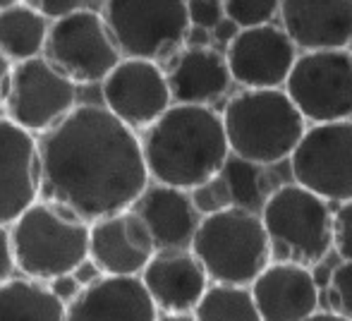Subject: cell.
Masks as SVG:
<instances>
[{
    "label": "cell",
    "instance_id": "cell-29",
    "mask_svg": "<svg viewBox=\"0 0 352 321\" xmlns=\"http://www.w3.org/2000/svg\"><path fill=\"white\" fill-rule=\"evenodd\" d=\"M333 250L340 259L352 261V199L333 211Z\"/></svg>",
    "mask_w": 352,
    "mask_h": 321
},
{
    "label": "cell",
    "instance_id": "cell-32",
    "mask_svg": "<svg viewBox=\"0 0 352 321\" xmlns=\"http://www.w3.org/2000/svg\"><path fill=\"white\" fill-rule=\"evenodd\" d=\"M14 254H12V240H10V225L0 223V283L12 278L14 274Z\"/></svg>",
    "mask_w": 352,
    "mask_h": 321
},
{
    "label": "cell",
    "instance_id": "cell-24",
    "mask_svg": "<svg viewBox=\"0 0 352 321\" xmlns=\"http://www.w3.org/2000/svg\"><path fill=\"white\" fill-rule=\"evenodd\" d=\"M197 321H261L250 285L213 283L192 312Z\"/></svg>",
    "mask_w": 352,
    "mask_h": 321
},
{
    "label": "cell",
    "instance_id": "cell-18",
    "mask_svg": "<svg viewBox=\"0 0 352 321\" xmlns=\"http://www.w3.org/2000/svg\"><path fill=\"white\" fill-rule=\"evenodd\" d=\"M250 288L261 321H305L319 312V283L309 266L271 261Z\"/></svg>",
    "mask_w": 352,
    "mask_h": 321
},
{
    "label": "cell",
    "instance_id": "cell-31",
    "mask_svg": "<svg viewBox=\"0 0 352 321\" xmlns=\"http://www.w3.org/2000/svg\"><path fill=\"white\" fill-rule=\"evenodd\" d=\"M24 3H29L34 10L46 14L48 19H58L63 14H70L74 10H79L84 0H24Z\"/></svg>",
    "mask_w": 352,
    "mask_h": 321
},
{
    "label": "cell",
    "instance_id": "cell-9",
    "mask_svg": "<svg viewBox=\"0 0 352 321\" xmlns=\"http://www.w3.org/2000/svg\"><path fill=\"white\" fill-rule=\"evenodd\" d=\"M43 56L74 84L103 82L122 60L103 14L87 8L51 19Z\"/></svg>",
    "mask_w": 352,
    "mask_h": 321
},
{
    "label": "cell",
    "instance_id": "cell-30",
    "mask_svg": "<svg viewBox=\"0 0 352 321\" xmlns=\"http://www.w3.org/2000/svg\"><path fill=\"white\" fill-rule=\"evenodd\" d=\"M187 12H190L192 27L209 32L226 19V3L223 0H187Z\"/></svg>",
    "mask_w": 352,
    "mask_h": 321
},
{
    "label": "cell",
    "instance_id": "cell-5",
    "mask_svg": "<svg viewBox=\"0 0 352 321\" xmlns=\"http://www.w3.org/2000/svg\"><path fill=\"white\" fill-rule=\"evenodd\" d=\"M190 250L213 283L252 285L271 264V242L261 214L237 204L201 216Z\"/></svg>",
    "mask_w": 352,
    "mask_h": 321
},
{
    "label": "cell",
    "instance_id": "cell-1",
    "mask_svg": "<svg viewBox=\"0 0 352 321\" xmlns=\"http://www.w3.org/2000/svg\"><path fill=\"white\" fill-rule=\"evenodd\" d=\"M36 144L41 199L87 223L130 209L151 180L137 130L106 106H74Z\"/></svg>",
    "mask_w": 352,
    "mask_h": 321
},
{
    "label": "cell",
    "instance_id": "cell-4",
    "mask_svg": "<svg viewBox=\"0 0 352 321\" xmlns=\"http://www.w3.org/2000/svg\"><path fill=\"white\" fill-rule=\"evenodd\" d=\"M221 115L230 151L256 166L290 159L307 132V118L283 89H242Z\"/></svg>",
    "mask_w": 352,
    "mask_h": 321
},
{
    "label": "cell",
    "instance_id": "cell-26",
    "mask_svg": "<svg viewBox=\"0 0 352 321\" xmlns=\"http://www.w3.org/2000/svg\"><path fill=\"white\" fill-rule=\"evenodd\" d=\"M226 3V19L235 27H261L271 24L276 14H280V0H223Z\"/></svg>",
    "mask_w": 352,
    "mask_h": 321
},
{
    "label": "cell",
    "instance_id": "cell-7",
    "mask_svg": "<svg viewBox=\"0 0 352 321\" xmlns=\"http://www.w3.org/2000/svg\"><path fill=\"white\" fill-rule=\"evenodd\" d=\"M101 14L127 58L163 60L190 34L187 0H103Z\"/></svg>",
    "mask_w": 352,
    "mask_h": 321
},
{
    "label": "cell",
    "instance_id": "cell-28",
    "mask_svg": "<svg viewBox=\"0 0 352 321\" xmlns=\"http://www.w3.org/2000/svg\"><path fill=\"white\" fill-rule=\"evenodd\" d=\"M192 199H195L201 216L221 211V209H226V206H232V195H230V190H228V182L223 180V175H216L213 180L195 187V190H192Z\"/></svg>",
    "mask_w": 352,
    "mask_h": 321
},
{
    "label": "cell",
    "instance_id": "cell-8",
    "mask_svg": "<svg viewBox=\"0 0 352 321\" xmlns=\"http://www.w3.org/2000/svg\"><path fill=\"white\" fill-rule=\"evenodd\" d=\"M77 87L46 56L12 63L5 87L3 115L32 135H43L77 106Z\"/></svg>",
    "mask_w": 352,
    "mask_h": 321
},
{
    "label": "cell",
    "instance_id": "cell-6",
    "mask_svg": "<svg viewBox=\"0 0 352 321\" xmlns=\"http://www.w3.org/2000/svg\"><path fill=\"white\" fill-rule=\"evenodd\" d=\"M329 204L300 182L276 187L261 206L271 256L309 269L319 266L333 247V211Z\"/></svg>",
    "mask_w": 352,
    "mask_h": 321
},
{
    "label": "cell",
    "instance_id": "cell-22",
    "mask_svg": "<svg viewBox=\"0 0 352 321\" xmlns=\"http://www.w3.org/2000/svg\"><path fill=\"white\" fill-rule=\"evenodd\" d=\"M0 321H65V300L53 285L12 276L0 283Z\"/></svg>",
    "mask_w": 352,
    "mask_h": 321
},
{
    "label": "cell",
    "instance_id": "cell-2",
    "mask_svg": "<svg viewBox=\"0 0 352 321\" xmlns=\"http://www.w3.org/2000/svg\"><path fill=\"white\" fill-rule=\"evenodd\" d=\"M140 140L151 180L190 192L221 175L232 154L223 115L211 106L173 103Z\"/></svg>",
    "mask_w": 352,
    "mask_h": 321
},
{
    "label": "cell",
    "instance_id": "cell-10",
    "mask_svg": "<svg viewBox=\"0 0 352 321\" xmlns=\"http://www.w3.org/2000/svg\"><path fill=\"white\" fill-rule=\"evenodd\" d=\"M285 91L311 125L352 120V51H305L297 56Z\"/></svg>",
    "mask_w": 352,
    "mask_h": 321
},
{
    "label": "cell",
    "instance_id": "cell-23",
    "mask_svg": "<svg viewBox=\"0 0 352 321\" xmlns=\"http://www.w3.org/2000/svg\"><path fill=\"white\" fill-rule=\"evenodd\" d=\"M51 19L19 0L0 10V53L10 63L41 56L46 46Z\"/></svg>",
    "mask_w": 352,
    "mask_h": 321
},
{
    "label": "cell",
    "instance_id": "cell-14",
    "mask_svg": "<svg viewBox=\"0 0 352 321\" xmlns=\"http://www.w3.org/2000/svg\"><path fill=\"white\" fill-rule=\"evenodd\" d=\"M156 252V240L135 209L118 211L91 223L89 264L98 274L142 276Z\"/></svg>",
    "mask_w": 352,
    "mask_h": 321
},
{
    "label": "cell",
    "instance_id": "cell-13",
    "mask_svg": "<svg viewBox=\"0 0 352 321\" xmlns=\"http://www.w3.org/2000/svg\"><path fill=\"white\" fill-rule=\"evenodd\" d=\"M297 46L290 34L276 24L240 29L228 41L230 75L245 89H280L285 87L297 63Z\"/></svg>",
    "mask_w": 352,
    "mask_h": 321
},
{
    "label": "cell",
    "instance_id": "cell-11",
    "mask_svg": "<svg viewBox=\"0 0 352 321\" xmlns=\"http://www.w3.org/2000/svg\"><path fill=\"white\" fill-rule=\"evenodd\" d=\"M292 180L326 201L352 199V120L316 122L290 156Z\"/></svg>",
    "mask_w": 352,
    "mask_h": 321
},
{
    "label": "cell",
    "instance_id": "cell-21",
    "mask_svg": "<svg viewBox=\"0 0 352 321\" xmlns=\"http://www.w3.org/2000/svg\"><path fill=\"white\" fill-rule=\"evenodd\" d=\"M168 75L173 103L209 106L228 91L232 82L226 53L211 46H187L173 60Z\"/></svg>",
    "mask_w": 352,
    "mask_h": 321
},
{
    "label": "cell",
    "instance_id": "cell-17",
    "mask_svg": "<svg viewBox=\"0 0 352 321\" xmlns=\"http://www.w3.org/2000/svg\"><path fill=\"white\" fill-rule=\"evenodd\" d=\"M140 278L161 314H192L211 280L190 247L158 250Z\"/></svg>",
    "mask_w": 352,
    "mask_h": 321
},
{
    "label": "cell",
    "instance_id": "cell-25",
    "mask_svg": "<svg viewBox=\"0 0 352 321\" xmlns=\"http://www.w3.org/2000/svg\"><path fill=\"white\" fill-rule=\"evenodd\" d=\"M259 168L261 166H256V163L230 154V159L223 166L221 175H223V180L228 182V190H230V195H232V204L252 209V206L259 201V197H261Z\"/></svg>",
    "mask_w": 352,
    "mask_h": 321
},
{
    "label": "cell",
    "instance_id": "cell-35",
    "mask_svg": "<svg viewBox=\"0 0 352 321\" xmlns=\"http://www.w3.org/2000/svg\"><path fill=\"white\" fill-rule=\"evenodd\" d=\"M158 321H197L195 314H161Z\"/></svg>",
    "mask_w": 352,
    "mask_h": 321
},
{
    "label": "cell",
    "instance_id": "cell-12",
    "mask_svg": "<svg viewBox=\"0 0 352 321\" xmlns=\"http://www.w3.org/2000/svg\"><path fill=\"white\" fill-rule=\"evenodd\" d=\"M103 106L132 130H146L173 106L168 75L156 60L127 58L101 82Z\"/></svg>",
    "mask_w": 352,
    "mask_h": 321
},
{
    "label": "cell",
    "instance_id": "cell-34",
    "mask_svg": "<svg viewBox=\"0 0 352 321\" xmlns=\"http://www.w3.org/2000/svg\"><path fill=\"white\" fill-rule=\"evenodd\" d=\"M305 321H350V319H345V317H340V314L326 309V312H314L311 317H307Z\"/></svg>",
    "mask_w": 352,
    "mask_h": 321
},
{
    "label": "cell",
    "instance_id": "cell-20",
    "mask_svg": "<svg viewBox=\"0 0 352 321\" xmlns=\"http://www.w3.org/2000/svg\"><path fill=\"white\" fill-rule=\"evenodd\" d=\"M148 225L158 250L192 247L195 233L201 223V214L190 190L153 182L130 206Z\"/></svg>",
    "mask_w": 352,
    "mask_h": 321
},
{
    "label": "cell",
    "instance_id": "cell-36",
    "mask_svg": "<svg viewBox=\"0 0 352 321\" xmlns=\"http://www.w3.org/2000/svg\"><path fill=\"white\" fill-rule=\"evenodd\" d=\"M14 3H19V0H0V10L8 8V5H14Z\"/></svg>",
    "mask_w": 352,
    "mask_h": 321
},
{
    "label": "cell",
    "instance_id": "cell-27",
    "mask_svg": "<svg viewBox=\"0 0 352 321\" xmlns=\"http://www.w3.org/2000/svg\"><path fill=\"white\" fill-rule=\"evenodd\" d=\"M326 305L331 312L352 321V261H340L326 280Z\"/></svg>",
    "mask_w": 352,
    "mask_h": 321
},
{
    "label": "cell",
    "instance_id": "cell-3",
    "mask_svg": "<svg viewBox=\"0 0 352 321\" xmlns=\"http://www.w3.org/2000/svg\"><path fill=\"white\" fill-rule=\"evenodd\" d=\"M91 223L46 199H36L10 223L14 266L22 276L53 283L89 261Z\"/></svg>",
    "mask_w": 352,
    "mask_h": 321
},
{
    "label": "cell",
    "instance_id": "cell-16",
    "mask_svg": "<svg viewBox=\"0 0 352 321\" xmlns=\"http://www.w3.org/2000/svg\"><path fill=\"white\" fill-rule=\"evenodd\" d=\"M36 199H41L36 135L0 115V223H14Z\"/></svg>",
    "mask_w": 352,
    "mask_h": 321
},
{
    "label": "cell",
    "instance_id": "cell-15",
    "mask_svg": "<svg viewBox=\"0 0 352 321\" xmlns=\"http://www.w3.org/2000/svg\"><path fill=\"white\" fill-rule=\"evenodd\" d=\"M65 321H158V307L140 276H103L65 302Z\"/></svg>",
    "mask_w": 352,
    "mask_h": 321
},
{
    "label": "cell",
    "instance_id": "cell-19",
    "mask_svg": "<svg viewBox=\"0 0 352 321\" xmlns=\"http://www.w3.org/2000/svg\"><path fill=\"white\" fill-rule=\"evenodd\" d=\"M280 19L302 51L352 43V0H280Z\"/></svg>",
    "mask_w": 352,
    "mask_h": 321
},
{
    "label": "cell",
    "instance_id": "cell-33",
    "mask_svg": "<svg viewBox=\"0 0 352 321\" xmlns=\"http://www.w3.org/2000/svg\"><path fill=\"white\" fill-rule=\"evenodd\" d=\"M10 67L12 63L0 53V108H3V98H5V87H8V77H10Z\"/></svg>",
    "mask_w": 352,
    "mask_h": 321
}]
</instances>
